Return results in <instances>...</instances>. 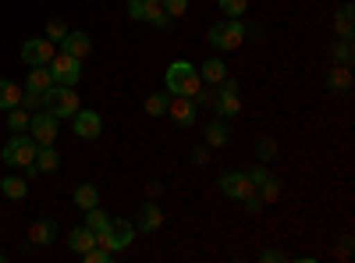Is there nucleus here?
Returning <instances> with one entry per match:
<instances>
[{
    "label": "nucleus",
    "mask_w": 355,
    "mask_h": 263,
    "mask_svg": "<svg viewBox=\"0 0 355 263\" xmlns=\"http://www.w3.org/2000/svg\"><path fill=\"white\" fill-rule=\"evenodd\" d=\"M164 85H167L171 96H196L199 85H202V78H199V68H192L189 61H174V65L167 68Z\"/></svg>",
    "instance_id": "1"
},
{
    "label": "nucleus",
    "mask_w": 355,
    "mask_h": 263,
    "mask_svg": "<svg viewBox=\"0 0 355 263\" xmlns=\"http://www.w3.org/2000/svg\"><path fill=\"white\" fill-rule=\"evenodd\" d=\"M36 150H40V142L33 139V135H21V132H15L8 142H4V150H0V157H4V164H11V167H28L36 160Z\"/></svg>",
    "instance_id": "2"
},
{
    "label": "nucleus",
    "mask_w": 355,
    "mask_h": 263,
    "mask_svg": "<svg viewBox=\"0 0 355 263\" xmlns=\"http://www.w3.org/2000/svg\"><path fill=\"white\" fill-rule=\"evenodd\" d=\"M43 107L53 114V118H71V114L78 110V93L71 90V85H50V90L43 93Z\"/></svg>",
    "instance_id": "3"
},
{
    "label": "nucleus",
    "mask_w": 355,
    "mask_h": 263,
    "mask_svg": "<svg viewBox=\"0 0 355 263\" xmlns=\"http://www.w3.org/2000/svg\"><path fill=\"white\" fill-rule=\"evenodd\" d=\"M132 239H135V224L125 221V217H110L107 231H100V235H96V246H107L110 253H117V249L132 246Z\"/></svg>",
    "instance_id": "4"
},
{
    "label": "nucleus",
    "mask_w": 355,
    "mask_h": 263,
    "mask_svg": "<svg viewBox=\"0 0 355 263\" xmlns=\"http://www.w3.org/2000/svg\"><path fill=\"white\" fill-rule=\"evenodd\" d=\"M242 40H245V25H242L239 18H231V22H217V25L210 28V43H214L217 50H239V46H242Z\"/></svg>",
    "instance_id": "5"
},
{
    "label": "nucleus",
    "mask_w": 355,
    "mask_h": 263,
    "mask_svg": "<svg viewBox=\"0 0 355 263\" xmlns=\"http://www.w3.org/2000/svg\"><path fill=\"white\" fill-rule=\"evenodd\" d=\"M46 68H50V75H53L57 85H75L78 75H82L78 57H71V53H53V61H50Z\"/></svg>",
    "instance_id": "6"
},
{
    "label": "nucleus",
    "mask_w": 355,
    "mask_h": 263,
    "mask_svg": "<svg viewBox=\"0 0 355 263\" xmlns=\"http://www.w3.org/2000/svg\"><path fill=\"white\" fill-rule=\"evenodd\" d=\"M28 132H33V139H36L40 146H46V142L57 139L61 125H57V118H53L50 110H40V114H33V121H28Z\"/></svg>",
    "instance_id": "7"
},
{
    "label": "nucleus",
    "mask_w": 355,
    "mask_h": 263,
    "mask_svg": "<svg viewBox=\"0 0 355 263\" xmlns=\"http://www.w3.org/2000/svg\"><path fill=\"white\" fill-rule=\"evenodd\" d=\"M21 61H25L28 68L50 65V61H53V43H50V40H25V43H21Z\"/></svg>",
    "instance_id": "8"
},
{
    "label": "nucleus",
    "mask_w": 355,
    "mask_h": 263,
    "mask_svg": "<svg viewBox=\"0 0 355 263\" xmlns=\"http://www.w3.org/2000/svg\"><path fill=\"white\" fill-rule=\"evenodd\" d=\"M167 114L174 118V125H182V128H189V125H196V114H199V103L192 100V96H174V100H167Z\"/></svg>",
    "instance_id": "9"
},
{
    "label": "nucleus",
    "mask_w": 355,
    "mask_h": 263,
    "mask_svg": "<svg viewBox=\"0 0 355 263\" xmlns=\"http://www.w3.org/2000/svg\"><path fill=\"white\" fill-rule=\"evenodd\" d=\"M71 128H75V135L78 139H96L100 132H103V121H100V114L96 110H75L71 114Z\"/></svg>",
    "instance_id": "10"
},
{
    "label": "nucleus",
    "mask_w": 355,
    "mask_h": 263,
    "mask_svg": "<svg viewBox=\"0 0 355 263\" xmlns=\"http://www.w3.org/2000/svg\"><path fill=\"white\" fill-rule=\"evenodd\" d=\"M220 192L231 196V199H245V196L252 192L249 174H245V171H227V174H220Z\"/></svg>",
    "instance_id": "11"
},
{
    "label": "nucleus",
    "mask_w": 355,
    "mask_h": 263,
    "mask_svg": "<svg viewBox=\"0 0 355 263\" xmlns=\"http://www.w3.org/2000/svg\"><path fill=\"white\" fill-rule=\"evenodd\" d=\"M50 85H53L50 68H46V65H36L33 71H28V78H25V93H40V96H43Z\"/></svg>",
    "instance_id": "12"
},
{
    "label": "nucleus",
    "mask_w": 355,
    "mask_h": 263,
    "mask_svg": "<svg viewBox=\"0 0 355 263\" xmlns=\"http://www.w3.org/2000/svg\"><path fill=\"white\" fill-rule=\"evenodd\" d=\"M164 224V210L157 207V203H146V207H139V217H135V228L139 231H157Z\"/></svg>",
    "instance_id": "13"
},
{
    "label": "nucleus",
    "mask_w": 355,
    "mask_h": 263,
    "mask_svg": "<svg viewBox=\"0 0 355 263\" xmlns=\"http://www.w3.org/2000/svg\"><path fill=\"white\" fill-rule=\"evenodd\" d=\"M61 46H64V53H71V57H78V61H82V57L93 50V40H89L85 33H68L61 40Z\"/></svg>",
    "instance_id": "14"
},
{
    "label": "nucleus",
    "mask_w": 355,
    "mask_h": 263,
    "mask_svg": "<svg viewBox=\"0 0 355 263\" xmlns=\"http://www.w3.org/2000/svg\"><path fill=\"white\" fill-rule=\"evenodd\" d=\"M21 107V85L11 78H0V110H11Z\"/></svg>",
    "instance_id": "15"
},
{
    "label": "nucleus",
    "mask_w": 355,
    "mask_h": 263,
    "mask_svg": "<svg viewBox=\"0 0 355 263\" xmlns=\"http://www.w3.org/2000/svg\"><path fill=\"white\" fill-rule=\"evenodd\" d=\"M28 239H33L36 246H50L57 239V224L53 221H36L33 228H28Z\"/></svg>",
    "instance_id": "16"
},
{
    "label": "nucleus",
    "mask_w": 355,
    "mask_h": 263,
    "mask_svg": "<svg viewBox=\"0 0 355 263\" xmlns=\"http://www.w3.org/2000/svg\"><path fill=\"white\" fill-rule=\"evenodd\" d=\"M199 78L202 82H220V78H227V65L220 61V57H210V61H206V65H199Z\"/></svg>",
    "instance_id": "17"
},
{
    "label": "nucleus",
    "mask_w": 355,
    "mask_h": 263,
    "mask_svg": "<svg viewBox=\"0 0 355 263\" xmlns=\"http://www.w3.org/2000/svg\"><path fill=\"white\" fill-rule=\"evenodd\" d=\"M327 85H331V90H338V93H348V90H352V65H338V68H331Z\"/></svg>",
    "instance_id": "18"
},
{
    "label": "nucleus",
    "mask_w": 355,
    "mask_h": 263,
    "mask_svg": "<svg viewBox=\"0 0 355 263\" xmlns=\"http://www.w3.org/2000/svg\"><path fill=\"white\" fill-rule=\"evenodd\" d=\"M75 207H78V210L100 207V189H96V185H78V189H75Z\"/></svg>",
    "instance_id": "19"
},
{
    "label": "nucleus",
    "mask_w": 355,
    "mask_h": 263,
    "mask_svg": "<svg viewBox=\"0 0 355 263\" xmlns=\"http://www.w3.org/2000/svg\"><path fill=\"white\" fill-rule=\"evenodd\" d=\"M40 171H57L61 167V157H57V150H53V142H46V146H40L36 150V160H33Z\"/></svg>",
    "instance_id": "20"
},
{
    "label": "nucleus",
    "mask_w": 355,
    "mask_h": 263,
    "mask_svg": "<svg viewBox=\"0 0 355 263\" xmlns=\"http://www.w3.org/2000/svg\"><path fill=\"white\" fill-rule=\"evenodd\" d=\"M68 246H71V249H75V253L82 256L85 249H93V246H96V235H93V231H89V228H75L71 235H68Z\"/></svg>",
    "instance_id": "21"
},
{
    "label": "nucleus",
    "mask_w": 355,
    "mask_h": 263,
    "mask_svg": "<svg viewBox=\"0 0 355 263\" xmlns=\"http://www.w3.org/2000/svg\"><path fill=\"white\" fill-rule=\"evenodd\" d=\"M0 192H4L8 199H25L28 182H25V178H18V174H11V178H0Z\"/></svg>",
    "instance_id": "22"
},
{
    "label": "nucleus",
    "mask_w": 355,
    "mask_h": 263,
    "mask_svg": "<svg viewBox=\"0 0 355 263\" xmlns=\"http://www.w3.org/2000/svg\"><path fill=\"white\" fill-rule=\"evenodd\" d=\"M214 107L220 118H234L242 110V100H239V93H220V100H214Z\"/></svg>",
    "instance_id": "23"
},
{
    "label": "nucleus",
    "mask_w": 355,
    "mask_h": 263,
    "mask_svg": "<svg viewBox=\"0 0 355 263\" xmlns=\"http://www.w3.org/2000/svg\"><path fill=\"white\" fill-rule=\"evenodd\" d=\"M142 22H153L157 28H167V25H171V15L164 11L160 0H150V4H146V18H142Z\"/></svg>",
    "instance_id": "24"
},
{
    "label": "nucleus",
    "mask_w": 355,
    "mask_h": 263,
    "mask_svg": "<svg viewBox=\"0 0 355 263\" xmlns=\"http://www.w3.org/2000/svg\"><path fill=\"white\" fill-rule=\"evenodd\" d=\"M352 22H355V18H352V4H345V8L334 15V33H338L341 40H352Z\"/></svg>",
    "instance_id": "25"
},
{
    "label": "nucleus",
    "mask_w": 355,
    "mask_h": 263,
    "mask_svg": "<svg viewBox=\"0 0 355 263\" xmlns=\"http://www.w3.org/2000/svg\"><path fill=\"white\" fill-rule=\"evenodd\" d=\"M107 224H110V217L100 210V207H93V210H85V228L93 231V235H100V231H107Z\"/></svg>",
    "instance_id": "26"
},
{
    "label": "nucleus",
    "mask_w": 355,
    "mask_h": 263,
    "mask_svg": "<svg viewBox=\"0 0 355 263\" xmlns=\"http://www.w3.org/2000/svg\"><path fill=\"white\" fill-rule=\"evenodd\" d=\"M28 121H33V114H28L25 107H11V114H8V128L11 132H25Z\"/></svg>",
    "instance_id": "27"
},
{
    "label": "nucleus",
    "mask_w": 355,
    "mask_h": 263,
    "mask_svg": "<svg viewBox=\"0 0 355 263\" xmlns=\"http://www.w3.org/2000/svg\"><path fill=\"white\" fill-rule=\"evenodd\" d=\"M231 139V132H227V125H220V121H214L210 128H206V142L210 146H224Z\"/></svg>",
    "instance_id": "28"
},
{
    "label": "nucleus",
    "mask_w": 355,
    "mask_h": 263,
    "mask_svg": "<svg viewBox=\"0 0 355 263\" xmlns=\"http://www.w3.org/2000/svg\"><path fill=\"white\" fill-rule=\"evenodd\" d=\"M64 36H68V25H64L61 18H50V22H46V40H50V43H61Z\"/></svg>",
    "instance_id": "29"
},
{
    "label": "nucleus",
    "mask_w": 355,
    "mask_h": 263,
    "mask_svg": "<svg viewBox=\"0 0 355 263\" xmlns=\"http://www.w3.org/2000/svg\"><path fill=\"white\" fill-rule=\"evenodd\" d=\"M220 11H224L227 18H242V15L249 11V0H220Z\"/></svg>",
    "instance_id": "30"
},
{
    "label": "nucleus",
    "mask_w": 355,
    "mask_h": 263,
    "mask_svg": "<svg viewBox=\"0 0 355 263\" xmlns=\"http://www.w3.org/2000/svg\"><path fill=\"white\" fill-rule=\"evenodd\" d=\"M256 157H259V160H270V157H277V142H274L270 135H263V139L256 142Z\"/></svg>",
    "instance_id": "31"
},
{
    "label": "nucleus",
    "mask_w": 355,
    "mask_h": 263,
    "mask_svg": "<svg viewBox=\"0 0 355 263\" xmlns=\"http://www.w3.org/2000/svg\"><path fill=\"white\" fill-rule=\"evenodd\" d=\"M146 114H153V118L167 114V96H164V93H153L150 100H146Z\"/></svg>",
    "instance_id": "32"
},
{
    "label": "nucleus",
    "mask_w": 355,
    "mask_h": 263,
    "mask_svg": "<svg viewBox=\"0 0 355 263\" xmlns=\"http://www.w3.org/2000/svg\"><path fill=\"white\" fill-rule=\"evenodd\" d=\"M259 196H263V203H266V199H277V196H281V185H277V178H274V174H270V178H266L263 185H259Z\"/></svg>",
    "instance_id": "33"
},
{
    "label": "nucleus",
    "mask_w": 355,
    "mask_h": 263,
    "mask_svg": "<svg viewBox=\"0 0 355 263\" xmlns=\"http://www.w3.org/2000/svg\"><path fill=\"white\" fill-rule=\"evenodd\" d=\"M352 40H341L338 46H334V57H338V65H352Z\"/></svg>",
    "instance_id": "34"
},
{
    "label": "nucleus",
    "mask_w": 355,
    "mask_h": 263,
    "mask_svg": "<svg viewBox=\"0 0 355 263\" xmlns=\"http://www.w3.org/2000/svg\"><path fill=\"white\" fill-rule=\"evenodd\" d=\"M82 256H85L89 263H107V260H110V249H107V246H93V249H85Z\"/></svg>",
    "instance_id": "35"
},
{
    "label": "nucleus",
    "mask_w": 355,
    "mask_h": 263,
    "mask_svg": "<svg viewBox=\"0 0 355 263\" xmlns=\"http://www.w3.org/2000/svg\"><path fill=\"white\" fill-rule=\"evenodd\" d=\"M164 11H167L171 18H182V15L189 11V0H164Z\"/></svg>",
    "instance_id": "36"
},
{
    "label": "nucleus",
    "mask_w": 355,
    "mask_h": 263,
    "mask_svg": "<svg viewBox=\"0 0 355 263\" xmlns=\"http://www.w3.org/2000/svg\"><path fill=\"white\" fill-rule=\"evenodd\" d=\"M249 174V182H252V189H259L266 178H270V171H266V167H252V171H245Z\"/></svg>",
    "instance_id": "37"
},
{
    "label": "nucleus",
    "mask_w": 355,
    "mask_h": 263,
    "mask_svg": "<svg viewBox=\"0 0 355 263\" xmlns=\"http://www.w3.org/2000/svg\"><path fill=\"white\" fill-rule=\"evenodd\" d=\"M146 4H150V0H128V15H132L135 22H142V18H146Z\"/></svg>",
    "instance_id": "38"
},
{
    "label": "nucleus",
    "mask_w": 355,
    "mask_h": 263,
    "mask_svg": "<svg viewBox=\"0 0 355 263\" xmlns=\"http://www.w3.org/2000/svg\"><path fill=\"white\" fill-rule=\"evenodd\" d=\"M245 207H249V214H259V210H263V196H259L256 189L245 196Z\"/></svg>",
    "instance_id": "39"
},
{
    "label": "nucleus",
    "mask_w": 355,
    "mask_h": 263,
    "mask_svg": "<svg viewBox=\"0 0 355 263\" xmlns=\"http://www.w3.org/2000/svg\"><path fill=\"white\" fill-rule=\"evenodd\" d=\"M40 103H43V96H40V93H21V107H25V110H36Z\"/></svg>",
    "instance_id": "40"
},
{
    "label": "nucleus",
    "mask_w": 355,
    "mask_h": 263,
    "mask_svg": "<svg viewBox=\"0 0 355 263\" xmlns=\"http://www.w3.org/2000/svg\"><path fill=\"white\" fill-rule=\"evenodd\" d=\"M206 160H210V150H206V146H199V150H192V164H206Z\"/></svg>",
    "instance_id": "41"
},
{
    "label": "nucleus",
    "mask_w": 355,
    "mask_h": 263,
    "mask_svg": "<svg viewBox=\"0 0 355 263\" xmlns=\"http://www.w3.org/2000/svg\"><path fill=\"white\" fill-rule=\"evenodd\" d=\"M259 260H263V263H274V260H284V253H281V249H266Z\"/></svg>",
    "instance_id": "42"
},
{
    "label": "nucleus",
    "mask_w": 355,
    "mask_h": 263,
    "mask_svg": "<svg viewBox=\"0 0 355 263\" xmlns=\"http://www.w3.org/2000/svg\"><path fill=\"white\" fill-rule=\"evenodd\" d=\"M160 4H164V0H160Z\"/></svg>",
    "instance_id": "43"
}]
</instances>
